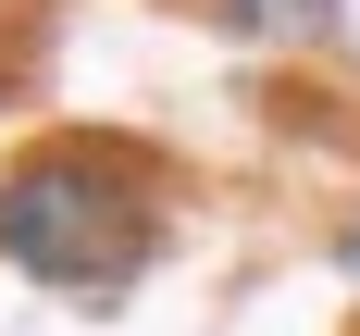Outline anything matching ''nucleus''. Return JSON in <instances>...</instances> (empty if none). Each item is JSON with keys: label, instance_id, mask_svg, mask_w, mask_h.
<instances>
[{"label": "nucleus", "instance_id": "f257e3e1", "mask_svg": "<svg viewBox=\"0 0 360 336\" xmlns=\"http://www.w3.org/2000/svg\"><path fill=\"white\" fill-rule=\"evenodd\" d=\"M0 261L63 299H124L162 261V187L100 137H37L0 175Z\"/></svg>", "mask_w": 360, "mask_h": 336}, {"label": "nucleus", "instance_id": "7ed1b4c3", "mask_svg": "<svg viewBox=\"0 0 360 336\" xmlns=\"http://www.w3.org/2000/svg\"><path fill=\"white\" fill-rule=\"evenodd\" d=\"M335 261H348V274H360V224H348V237H335Z\"/></svg>", "mask_w": 360, "mask_h": 336}, {"label": "nucleus", "instance_id": "f03ea898", "mask_svg": "<svg viewBox=\"0 0 360 336\" xmlns=\"http://www.w3.org/2000/svg\"><path fill=\"white\" fill-rule=\"evenodd\" d=\"M224 13H236L249 37H335V13H348V0H224Z\"/></svg>", "mask_w": 360, "mask_h": 336}]
</instances>
